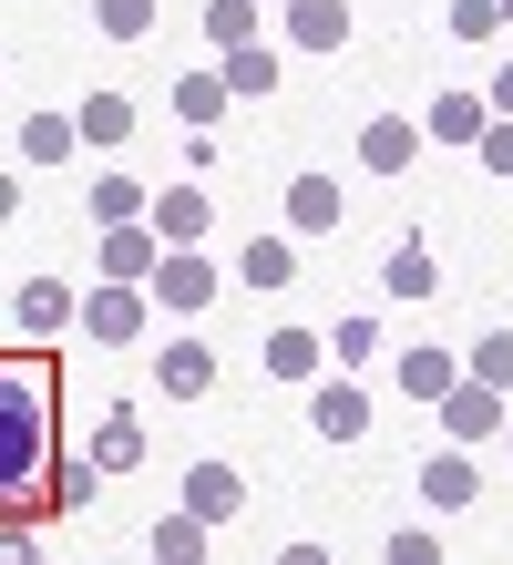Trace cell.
Listing matches in <instances>:
<instances>
[{
    "label": "cell",
    "instance_id": "36",
    "mask_svg": "<svg viewBox=\"0 0 513 565\" xmlns=\"http://www.w3.org/2000/svg\"><path fill=\"white\" fill-rule=\"evenodd\" d=\"M493 11H503V21H513V0H493Z\"/></svg>",
    "mask_w": 513,
    "mask_h": 565
},
{
    "label": "cell",
    "instance_id": "21",
    "mask_svg": "<svg viewBox=\"0 0 513 565\" xmlns=\"http://www.w3.org/2000/svg\"><path fill=\"white\" fill-rule=\"evenodd\" d=\"M93 462H103V473L145 462V422H133V412H103V431H93Z\"/></svg>",
    "mask_w": 513,
    "mask_h": 565
},
{
    "label": "cell",
    "instance_id": "35",
    "mask_svg": "<svg viewBox=\"0 0 513 565\" xmlns=\"http://www.w3.org/2000/svg\"><path fill=\"white\" fill-rule=\"evenodd\" d=\"M11 206H21V185H11V175H0V216H11Z\"/></svg>",
    "mask_w": 513,
    "mask_h": 565
},
{
    "label": "cell",
    "instance_id": "7",
    "mask_svg": "<svg viewBox=\"0 0 513 565\" xmlns=\"http://www.w3.org/2000/svg\"><path fill=\"white\" fill-rule=\"evenodd\" d=\"M154 257H164V237H154L145 216H133V226H103V278L145 288V278H154Z\"/></svg>",
    "mask_w": 513,
    "mask_h": 565
},
{
    "label": "cell",
    "instance_id": "5",
    "mask_svg": "<svg viewBox=\"0 0 513 565\" xmlns=\"http://www.w3.org/2000/svg\"><path fill=\"white\" fill-rule=\"evenodd\" d=\"M308 422H319L329 431V443H360V431H370V402H360V381H308Z\"/></svg>",
    "mask_w": 513,
    "mask_h": 565
},
{
    "label": "cell",
    "instance_id": "24",
    "mask_svg": "<svg viewBox=\"0 0 513 565\" xmlns=\"http://www.w3.org/2000/svg\"><path fill=\"white\" fill-rule=\"evenodd\" d=\"M236 278H247V288H288V278H298V247H288V237H257L247 257H236Z\"/></svg>",
    "mask_w": 513,
    "mask_h": 565
},
{
    "label": "cell",
    "instance_id": "32",
    "mask_svg": "<svg viewBox=\"0 0 513 565\" xmlns=\"http://www.w3.org/2000/svg\"><path fill=\"white\" fill-rule=\"evenodd\" d=\"M472 154H483V175H513V124L493 114V124H483V135H472Z\"/></svg>",
    "mask_w": 513,
    "mask_h": 565
},
{
    "label": "cell",
    "instance_id": "25",
    "mask_svg": "<svg viewBox=\"0 0 513 565\" xmlns=\"http://www.w3.org/2000/svg\"><path fill=\"white\" fill-rule=\"evenodd\" d=\"M462 381H493V391H513V329H483V340L462 350Z\"/></svg>",
    "mask_w": 513,
    "mask_h": 565
},
{
    "label": "cell",
    "instance_id": "15",
    "mask_svg": "<svg viewBox=\"0 0 513 565\" xmlns=\"http://www.w3.org/2000/svg\"><path fill=\"white\" fill-rule=\"evenodd\" d=\"M216 83L257 104V93H278V52H267V42H236V52H216Z\"/></svg>",
    "mask_w": 513,
    "mask_h": 565
},
{
    "label": "cell",
    "instance_id": "26",
    "mask_svg": "<svg viewBox=\"0 0 513 565\" xmlns=\"http://www.w3.org/2000/svg\"><path fill=\"white\" fill-rule=\"evenodd\" d=\"M205 42H216V52L257 42V0H205Z\"/></svg>",
    "mask_w": 513,
    "mask_h": 565
},
{
    "label": "cell",
    "instance_id": "37",
    "mask_svg": "<svg viewBox=\"0 0 513 565\" xmlns=\"http://www.w3.org/2000/svg\"><path fill=\"white\" fill-rule=\"evenodd\" d=\"M503 443H513V412H503Z\"/></svg>",
    "mask_w": 513,
    "mask_h": 565
},
{
    "label": "cell",
    "instance_id": "16",
    "mask_svg": "<svg viewBox=\"0 0 513 565\" xmlns=\"http://www.w3.org/2000/svg\"><path fill=\"white\" fill-rule=\"evenodd\" d=\"M410 154H421V135H410L400 114H381V124H360V164H370V175H400Z\"/></svg>",
    "mask_w": 513,
    "mask_h": 565
},
{
    "label": "cell",
    "instance_id": "8",
    "mask_svg": "<svg viewBox=\"0 0 513 565\" xmlns=\"http://www.w3.org/2000/svg\"><path fill=\"white\" fill-rule=\"evenodd\" d=\"M83 329H93V340H133V329H145V288L103 278V288L83 298Z\"/></svg>",
    "mask_w": 513,
    "mask_h": 565
},
{
    "label": "cell",
    "instance_id": "18",
    "mask_svg": "<svg viewBox=\"0 0 513 565\" xmlns=\"http://www.w3.org/2000/svg\"><path fill=\"white\" fill-rule=\"evenodd\" d=\"M288 226H298V237H329V226H339V185L329 175H298L288 185Z\"/></svg>",
    "mask_w": 513,
    "mask_h": 565
},
{
    "label": "cell",
    "instance_id": "20",
    "mask_svg": "<svg viewBox=\"0 0 513 565\" xmlns=\"http://www.w3.org/2000/svg\"><path fill=\"white\" fill-rule=\"evenodd\" d=\"M73 135H83V145H124V135H133V104H124V93H83Z\"/></svg>",
    "mask_w": 513,
    "mask_h": 565
},
{
    "label": "cell",
    "instance_id": "4",
    "mask_svg": "<svg viewBox=\"0 0 513 565\" xmlns=\"http://www.w3.org/2000/svg\"><path fill=\"white\" fill-rule=\"evenodd\" d=\"M185 514L236 524V514H247V473H236V462H195V473H185Z\"/></svg>",
    "mask_w": 513,
    "mask_h": 565
},
{
    "label": "cell",
    "instance_id": "3",
    "mask_svg": "<svg viewBox=\"0 0 513 565\" xmlns=\"http://www.w3.org/2000/svg\"><path fill=\"white\" fill-rule=\"evenodd\" d=\"M145 298H164V309H205V298H216V268H205L195 247H164L154 278H145Z\"/></svg>",
    "mask_w": 513,
    "mask_h": 565
},
{
    "label": "cell",
    "instance_id": "13",
    "mask_svg": "<svg viewBox=\"0 0 513 565\" xmlns=\"http://www.w3.org/2000/svg\"><path fill=\"white\" fill-rule=\"evenodd\" d=\"M267 371H278V381H319L329 340H319V329H267Z\"/></svg>",
    "mask_w": 513,
    "mask_h": 565
},
{
    "label": "cell",
    "instance_id": "12",
    "mask_svg": "<svg viewBox=\"0 0 513 565\" xmlns=\"http://www.w3.org/2000/svg\"><path fill=\"white\" fill-rule=\"evenodd\" d=\"M421 493H431L441 514H462L472 493H483V473H472V452H462V443H452V452H431V462H421Z\"/></svg>",
    "mask_w": 513,
    "mask_h": 565
},
{
    "label": "cell",
    "instance_id": "22",
    "mask_svg": "<svg viewBox=\"0 0 513 565\" xmlns=\"http://www.w3.org/2000/svg\"><path fill=\"white\" fill-rule=\"evenodd\" d=\"M73 145H83L73 114H31V124H21V154H31V164H73Z\"/></svg>",
    "mask_w": 513,
    "mask_h": 565
},
{
    "label": "cell",
    "instance_id": "1",
    "mask_svg": "<svg viewBox=\"0 0 513 565\" xmlns=\"http://www.w3.org/2000/svg\"><path fill=\"white\" fill-rule=\"evenodd\" d=\"M62 462V371L42 350H0V514H52Z\"/></svg>",
    "mask_w": 513,
    "mask_h": 565
},
{
    "label": "cell",
    "instance_id": "17",
    "mask_svg": "<svg viewBox=\"0 0 513 565\" xmlns=\"http://www.w3.org/2000/svg\"><path fill=\"white\" fill-rule=\"evenodd\" d=\"M154 381H164V391H175V402H195V391H205V381H216V360H205L195 340H164V350H154Z\"/></svg>",
    "mask_w": 513,
    "mask_h": 565
},
{
    "label": "cell",
    "instance_id": "11",
    "mask_svg": "<svg viewBox=\"0 0 513 565\" xmlns=\"http://www.w3.org/2000/svg\"><path fill=\"white\" fill-rule=\"evenodd\" d=\"M483 124H493V104H483V93H431L421 135H431V145H472V135H483Z\"/></svg>",
    "mask_w": 513,
    "mask_h": 565
},
{
    "label": "cell",
    "instance_id": "14",
    "mask_svg": "<svg viewBox=\"0 0 513 565\" xmlns=\"http://www.w3.org/2000/svg\"><path fill=\"white\" fill-rule=\"evenodd\" d=\"M381 288H391V298H431V288H441L431 247H421V237H391V257H381Z\"/></svg>",
    "mask_w": 513,
    "mask_h": 565
},
{
    "label": "cell",
    "instance_id": "27",
    "mask_svg": "<svg viewBox=\"0 0 513 565\" xmlns=\"http://www.w3.org/2000/svg\"><path fill=\"white\" fill-rule=\"evenodd\" d=\"M93 216L103 226H133V216H145V185H133V175H93Z\"/></svg>",
    "mask_w": 513,
    "mask_h": 565
},
{
    "label": "cell",
    "instance_id": "34",
    "mask_svg": "<svg viewBox=\"0 0 513 565\" xmlns=\"http://www.w3.org/2000/svg\"><path fill=\"white\" fill-rule=\"evenodd\" d=\"M493 114H503V124H513V73H493Z\"/></svg>",
    "mask_w": 513,
    "mask_h": 565
},
{
    "label": "cell",
    "instance_id": "30",
    "mask_svg": "<svg viewBox=\"0 0 513 565\" xmlns=\"http://www.w3.org/2000/svg\"><path fill=\"white\" fill-rule=\"evenodd\" d=\"M93 21H103V42H145V31H154V0H93Z\"/></svg>",
    "mask_w": 513,
    "mask_h": 565
},
{
    "label": "cell",
    "instance_id": "2",
    "mask_svg": "<svg viewBox=\"0 0 513 565\" xmlns=\"http://www.w3.org/2000/svg\"><path fill=\"white\" fill-rule=\"evenodd\" d=\"M431 412H441V431H452L462 452H483L493 431H503V391H493V381H452V391H441Z\"/></svg>",
    "mask_w": 513,
    "mask_h": 565
},
{
    "label": "cell",
    "instance_id": "29",
    "mask_svg": "<svg viewBox=\"0 0 513 565\" xmlns=\"http://www.w3.org/2000/svg\"><path fill=\"white\" fill-rule=\"evenodd\" d=\"M226 104H236V93H226V83H216V73H195V83H175V114H185V124H195V135H205V124H216V114H226Z\"/></svg>",
    "mask_w": 513,
    "mask_h": 565
},
{
    "label": "cell",
    "instance_id": "33",
    "mask_svg": "<svg viewBox=\"0 0 513 565\" xmlns=\"http://www.w3.org/2000/svg\"><path fill=\"white\" fill-rule=\"evenodd\" d=\"M452 31H462V42H493L503 11H493V0H452Z\"/></svg>",
    "mask_w": 513,
    "mask_h": 565
},
{
    "label": "cell",
    "instance_id": "28",
    "mask_svg": "<svg viewBox=\"0 0 513 565\" xmlns=\"http://www.w3.org/2000/svg\"><path fill=\"white\" fill-rule=\"evenodd\" d=\"M205 535H216L205 514H164V524H154V555H164V565H185V555H205Z\"/></svg>",
    "mask_w": 513,
    "mask_h": 565
},
{
    "label": "cell",
    "instance_id": "9",
    "mask_svg": "<svg viewBox=\"0 0 513 565\" xmlns=\"http://www.w3.org/2000/svg\"><path fill=\"white\" fill-rule=\"evenodd\" d=\"M11 319L31 329V340H52V329H73V319H83V298L62 288V278H31V288L11 298Z\"/></svg>",
    "mask_w": 513,
    "mask_h": 565
},
{
    "label": "cell",
    "instance_id": "19",
    "mask_svg": "<svg viewBox=\"0 0 513 565\" xmlns=\"http://www.w3.org/2000/svg\"><path fill=\"white\" fill-rule=\"evenodd\" d=\"M452 381H462V360H452V350H400V391H410V402H441Z\"/></svg>",
    "mask_w": 513,
    "mask_h": 565
},
{
    "label": "cell",
    "instance_id": "23",
    "mask_svg": "<svg viewBox=\"0 0 513 565\" xmlns=\"http://www.w3.org/2000/svg\"><path fill=\"white\" fill-rule=\"evenodd\" d=\"M93 493H103V462H83V452H62V462H52V514H83Z\"/></svg>",
    "mask_w": 513,
    "mask_h": 565
},
{
    "label": "cell",
    "instance_id": "10",
    "mask_svg": "<svg viewBox=\"0 0 513 565\" xmlns=\"http://www.w3.org/2000/svg\"><path fill=\"white\" fill-rule=\"evenodd\" d=\"M288 42L298 52H339L350 42V0H288Z\"/></svg>",
    "mask_w": 513,
    "mask_h": 565
},
{
    "label": "cell",
    "instance_id": "31",
    "mask_svg": "<svg viewBox=\"0 0 513 565\" xmlns=\"http://www.w3.org/2000/svg\"><path fill=\"white\" fill-rule=\"evenodd\" d=\"M329 350L350 360V371H360V360H381V319H339V329H329Z\"/></svg>",
    "mask_w": 513,
    "mask_h": 565
},
{
    "label": "cell",
    "instance_id": "6",
    "mask_svg": "<svg viewBox=\"0 0 513 565\" xmlns=\"http://www.w3.org/2000/svg\"><path fill=\"white\" fill-rule=\"evenodd\" d=\"M145 226H154L164 247H195L205 237V185H154L145 195Z\"/></svg>",
    "mask_w": 513,
    "mask_h": 565
}]
</instances>
